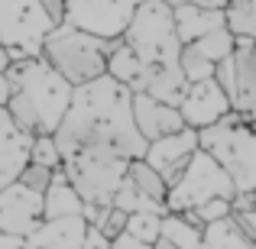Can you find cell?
Returning <instances> with one entry per match:
<instances>
[{
  "label": "cell",
  "mask_w": 256,
  "mask_h": 249,
  "mask_svg": "<svg viewBox=\"0 0 256 249\" xmlns=\"http://www.w3.org/2000/svg\"><path fill=\"white\" fill-rule=\"evenodd\" d=\"M58 152H110L120 159H140L146 152V139L133 123V91L100 75L72 91V104L62 123L52 133Z\"/></svg>",
  "instance_id": "obj_1"
},
{
  "label": "cell",
  "mask_w": 256,
  "mask_h": 249,
  "mask_svg": "<svg viewBox=\"0 0 256 249\" xmlns=\"http://www.w3.org/2000/svg\"><path fill=\"white\" fill-rule=\"evenodd\" d=\"M6 78L13 84V97L6 104V113L13 117V123L30 136H42V133H56V126L62 123L65 110L72 104V87L46 62L42 55L16 58L6 68Z\"/></svg>",
  "instance_id": "obj_2"
},
{
  "label": "cell",
  "mask_w": 256,
  "mask_h": 249,
  "mask_svg": "<svg viewBox=\"0 0 256 249\" xmlns=\"http://www.w3.org/2000/svg\"><path fill=\"white\" fill-rule=\"evenodd\" d=\"M114 39H100L94 32H84L72 23H56L49 36L42 39L39 55L58 71L72 87L88 84L107 71V52Z\"/></svg>",
  "instance_id": "obj_3"
},
{
  "label": "cell",
  "mask_w": 256,
  "mask_h": 249,
  "mask_svg": "<svg viewBox=\"0 0 256 249\" xmlns=\"http://www.w3.org/2000/svg\"><path fill=\"white\" fill-rule=\"evenodd\" d=\"M198 146L214 159L234 181V191L256 188V126L227 113L220 123L198 130Z\"/></svg>",
  "instance_id": "obj_4"
},
{
  "label": "cell",
  "mask_w": 256,
  "mask_h": 249,
  "mask_svg": "<svg viewBox=\"0 0 256 249\" xmlns=\"http://www.w3.org/2000/svg\"><path fill=\"white\" fill-rule=\"evenodd\" d=\"M120 39L136 52L143 65H178L182 42L175 32L172 6L166 0H143Z\"/></svg>",
  "instance_id": "obj_5"
},
{
  "label": "cell",
  "mask_w": 256,
  "mask_h": 249,
  "mask_svg": "<svg viewBox=\"0 0 256 249\" xmlns=\"http://www.w3.org/2000/svg\"><path fill=\"white\" fill-rule=\"evenodd\" d=\"M126 165H130V159L91 149L62 156V175L72 181L78 198L84 204H100V207L114 204V194H117L120 181L126 178Z\"/></svg>",
  "instance_id": "obj_6"
},
{
  "label": "cell",
  "mask_w": 256,
  "mask_h": 249,
  "mask_svg": "<svg viewBox=\"0 0 256 249\" xmlns=\"http://www.w3.org/2000/svg\"><path fill=\"white\" fill-rule=\"evenodd\" d=\"M234 194L237 191H234L230 175L198 146L194 156L188 159L185 172H182L169 185V191H166V211L169 214H185V211H194L198 204H204V201H211V198L234 201Z\"/></svg>",
  "instance_id": "obj_7"
},
{
  "label": "cell",
  "mask_w": 256,
  "mask_h": 249,
  "mask_svg": "<svg viewBox=\"0 0 256 249\" xmlns=\"http://www.w3.org/2000/svg\"><path fill=\"white\" fill-rule=\"evenodd\" d=\"M52 26L56 23L39 0H0V45L10 49L13 62L39 55Z\"/></svg>",
  "instance_id": "obj_8"
},
{
  "label": "cell",
  "mask_w": 256,
  "mask_h": 249,
  "mask_svg": "<svg viewBox=\"0 0 256 249\" xmlns=\"http://www.w3.org/2000/svg\"><path fill=\"white\" fill-rule=\"evenodd\" d=\"M143 0H65L62 23H72L100 39H120Z\"/></svg>",
  "instance_id": "obj_9"
},
{
  "label": "cell",
  "mask_w": 256,
  "mask_h": 249,
  "mask_svg": "<svg viewBox=\"0 0 256 249\" xmlns=\"http://www.w3.org/2000/svg\"><path fill=\"white\" fill-rule=\"evenodd\" d=\"M26 249H107L110 240L91 227L82 214L75 217H58V220H42L30 237H23Z\"/></svg>",
  "instance_id": "obj_10"
},
{
  "label": "cell",
  "mask_w": 256,
  "mask_h": 249,
  "mask_svg": "<svg viewBox=\"0 0 256 249\" xmlns=\"http://www.w3.org/2000/svg\"><path fill=\"white\" fill-rule=\"evenodd\" d=\"M42 224V191H32L23 181H13L0 191V233L6 237H30Z\"/></svg>",
  "instance_id": "obj_11"
},
{
  "label": "cell",
  "mask_w": 256,
  "mask_h": 249,
  "mask_svg": "<svg viewBox=\"0 0 256 249\" xmlns=\"http://www.w3.org/2000/svg\"><path fill=\"white\" fill-rule=\"evenodd\" d=\"M230 97L224 94L214 78H204V81H192L185 87V97L178 100V113L185 120V126L192 130H204V126H214L230 113Z\"/></svg>",
  "instance_id": "obj_12"
},
{
  "label": "cell",
  "mask_w": 256,
  "mask_h": 249,
  "mask_svg": "<svg viewBox=\"0 0 256 249\" xmlns=\"http://www.w3.org/2000/svg\"><path fill=\"white\" fill-rule=\"evenodd\" d=\"M194 149H198V130L185 126V130H178V133H169V136H162V139L146 143L143 159L162 175L166 185H172V181L185 172V165H188V159L194 156Z\"/></svg>",
  "instance_id": "obj_13"
},
{
  "label": "cell",
  "mask_w": 256,
  "mask_h": 249,
  "mask_svg": "<svg viewBox=\"0 0 256 249\" xmlns=\"http://www.w3.org/2000/svg\"><path fill=\"white\" fill-rule=\"evenodd\" d=\"M133 123H136L140 136L146 143L185 130V120H182L178 107L162 104V100L150 97V94H133Z\"/></svg>",
  "instance_id": "obj_14"
},
{
  "label": "cell",
  "mask_w": 256,
  "mask_h": 249,
  "mask_svg": "<svg viewBox=\"0 0 256 249\" xmlns=\"http://www.w3.org/2000/svg\"><path fill=\"white\" fill-rule=\"evenodd\" d=\"M30 146L32 136L13 123L6 107H0V191L23 175L26 162H30Z\"/></svg>",
  "instance_id": "obj_15"
},
{
  "label": "cell",
  "mask_w": 256,
  "mask_h": 249,
  "mask_svg": "<svg viewBox=\"0 0 256 249\" xmlns=\"http://www.w3.org/2000/svg\"><path fill=\"white\" fill-rule=\"evenodd\" d=\"M234 71H237V84H234V113L240 120L256 126V42L253 39H237L234 49Z\"/></svg>",
  "instance_id": "obj_16"
},
{
  "label": "cell",
  "mask_w": 256,
  "mask_h": 249,
  "mask_svg": "<svg viewBox=\"0 0 256 249\" xmlns=\"http://www.w3.org/2000/svg\"><path fill=\"white\" fill-rule=\"evenodd\" d=\"M84 201L78 198V191L72 188V181L62 175V168H58L56 175H52L49 188L42 191V220H58V217H75V214H82Z\"/></svg>",
  "instance_id": "obj_17"
},
{
  "label": "cell",
  "mask_w": 256,
  "mask_h": 249,
  "mask_svg": "<svg viewBox=\"0 0 256 249\" xmlns=\"http://www.w3.org/2000/svg\"><path fill=\"white\" fill-rule=\"evenodd\" d=\"M175 19V32H178V42L188 45L194 39H201L204 32L224 26V10H204V6H175L172 10Z\"/></svg>",
  "instance_id": "obj_18"
},
{
  "label": "cell",
  "mask_w": 256,
  "mask_h": 249,
  "mask_svg": "<svg viewBox=\"0 0 256 249\" xmlns=\"http://www.w3.org/2000/svg\"><path fill=\"white\" fill-rule=\"evenodd\" d=\"M159 237L175 243L178 249H198L201 237H204V227L194 224L188 214H162V227H159Z\"/></svg>",
  "instance_id": "obj_19"
},
{
  "label": "cell",
  "mask_w": 256,
  "mask_h": 249,
  "mask_svg": "<svg viewBox=\"0 0 256 249\" xmlns=\"http://www.w3.org/2000/svg\"><path fill=\"white\" fill-rule=\"evenodd\" d=\"M198 249H256V243L240 233V227L234 224V217H224L218 224L204 227V237H201Z\"/></svg>",
  "instance_id": "obj_20"
},
{
  "label": "cell",
  "mask_w": 256,
  "mask_h": 249,
  "mask_svg": "<svg viewBox=\"0 0 256 249\" xmlns=\"http://www.w3.org/2000/svg\"><path fill=\"white\" fill-rule=\"evenodd\" d=\"M126 178H130V185L136 188V191H143L146 198L166 204V191H169V185H166V178L150 162H146L143 156H140V159H130V165H126Z\"/></svg>",
  "instance_id": "obj_21"
},
{
  "label": "cell",
  "mask_w": 256,
  "mask_h": 249,
  "mask_svg": "<svg viewBox=\"0 0 256 249\" xmlns=\"http://www.w3.org/2000/svg\"><path fill=\"white\" fill-rule=\"evenodd\" d=\"M188 45H192L198 55H204L211 65H218V62H224V58L234 55V49H237V36H234V32L227 29V23H224V26H218V29L204 32L201 39L188 42Z\"/></svg>",
  "instance_id": "obj_22"
},
{
  "label": "cell",
  "mask_w": 256,
  "mask_h": 249,
  "mask_svg": "<svg viewBox=\"0 0 256 249\" xmlns=\"http://www.w3.org/2000/svg\"><path fill=\"white\" fill-rule=\"evenodd\" d=\"M224 23L237 39L256 42V0H230L224 6Z\"/></svg>",
  "instance_id": "obj_23"
},
{
  "label": "cell",
  "mask_w": 256,
  "mask_h": 249,
  "mask_svg": "<svg viewBox=\"0 0 256 249\" xmlns=\"http://www.w3.org/2000/svg\"><path fill=\"white\" fill-rule=\"evenodd\" d=\"M114 207L124 214H140V211H152V214H166V204H159V201L146 198L143 191H136V188L130 185V178L120 181L117 194H114Z\"/></svg>",
  "instance_id": "obj_24"
},
{
  "label": "cell",
  "mask_w": 256,
  "mask_h": 249,
  "mask_svg": "<svg viewBox=\"0 0 256 249\" xmlns=\"http://www.w3.org/2000/svg\"><path fill=\"white\" fill-rule=\"evenodd\" d=\"M159 227H162V214L140 211V214H126V230L124 233L143 240V243H156L159 240Z\"/></svg>",
  "instance_id": "obj_25"
},
{
  "label": "cell",
  "mask_w": 256,
  "mask_h": 249,
  "mask_svg": "<svg viewBox=\"0 0 256 249\" xmlns=\"http://www.w3.org/2000/svg\"><path fill=\"white\" fill-rule=\"evenodd\" d=\"M178 68L185 75V81H204V78H214V65L208 62L204 55L192 49V45H182V55H178Z\"/></svg>",
  "instance_id": "obj_26"
},
{
  "label": "cell",
  "mask_w": 256,
  "mask_h": 249,
  "mask_svg": "<svg viewBox=\"0 0 256 249\" xmlns=\"http://www.w3.org/2000/svg\"><path fill=\"white\" fill-rule=\"evenodd\" d=\"M30 162L46 165V168H52V172H58V168H62V152H58V146H56V139H52V133L32 136V146H30Z\"/></svg>",
  "instance_id": "obj_27"
},
{
  "label": "cell",
  "mask_w": 256,
  "mask_h": 249,
  "mask_svg": "<svg viewBox=\"0 0 256 249\" xmlns=\"http://www.w3.org/2000/svg\"><path fill=\"white\" fill-rule=\"evenodd\" d=\"M185 214L194 220V224L208 227V224H218V220L230 217V201L227 198H211V201H204V204H198L194 211H185Z\"/></svg>",
  "instance_id": "obj_28"
},
{
  "label": "cell",
  "mask_w": 256,
  "mask_h": 249,
  "mask_svg": "<svg viewBox=\"0 0 256 249\" xmlns=\"http://www.w3.org/2000/svg\"><path fill=\"white\" fill-rule=\"evenodd\" d=\"M52 168H46V165H36V162H26V168H23V175H20V181L23 185H30L32 191H46L49 188V181H52Z\"/></svg>",
  "instance_id": "obj_29"
},
{
  "label": "cell",
  "mask_w": 256,
  "mask_h": 249,
  "mask_svg": "<svg viewBox=\"0 0 256 249\" xmlns=\"http://www.w3.org/2000/svg\"><path fill=\"white\" fill-rule=\"evenodd\" d=\"M126 230V214L124 211H117V207H107V214H104V224H100V233H104L107 240H114V237H120V233Z\"/></svg>",
  "instance_id": "obj_30"
},
{
  "label": "cell",
  "mask_w": 256,
  "mask_h": 249,
  "mask_svg": "<svg viewBox=\"0 0 256 249\" xmlns=\"http://www.w3.org/2000/svg\"><path fill=\"white\" fill-rule=\"evenodd\" d=\"M234 224L240 227V233H244L250 243H256V211H240V214H230Z\"/></svg>",
  "instance_id": "obj_31"
},
{
  "label": "cell",
  "mask_w": 256,
  "mask_h": 249,
  "mask_svg": "<svg viewBox=\"0 0 256 249\" xmlns=\"http://www.w3.org/2000/svg\"><path fill=\"white\" fill-rule=\"evenodd\" d=\"M107 249H152V243H143V240L130 237V233H120V237L110 240V246Z\"/></svg>",
  "instance_id": "obj_32"
},
{
  "label": "cell",
  "mask_w": 256,
  "mask_h": 249,
  "mask_svg": "<svg viewBox=\"0 0 256 249\" xmlns=\"http://www.w3.org/2000/svg\"><path fill=\"white\" fill-rule=\"evenodd\" d=\"M166 3L172 6H204V10H224L227 3H230V0H166Z\"/></svg>",
  "instance_id": "obj_33"
},
{
  "label": "cell",
  "mask_w": 256,
  "mask_h": 249,
  "mask_svg": "<svg viewBox=\"0 0 256 249\" xmlns=\"http://www.w3.org/2000/svg\"><path fill=\"white\" fill-rule=\"evenodd\" d=\"M42 10L52 16V23H62V13H65V0H39Z\"/></svg>",
  "instance_id": "obj_34"
},
{
  "label": "cell",
  "mask_w": 256,
  "mask_h": 249,
  "mask_svg": "<svg viewBox=\"0 0 256 249\" xmlns=\"http://www.w3.org/2000/svg\"><path fill=\"white\" fill-rule=\"evenodd\" d=\"M10 97H13V84H10V78H6V75H0V107L10 104Z\"/></svg>",
  "instance_id": "obj_35"
},
{
  "label": "cell",
  "mask_w": 256,
  "mask_h": 249,
  "mask_svg": "<svg viewBox=\"0 0 256 249\" xmlns=\"http://www.w3.org/2000/svg\"><path fill=\"white\" fill-rule=\"evenodd\" d=\"M0 249H26V246H23V240H16V237H6V233H0Z\"/></svg>",
  "instance_id": "obj_36"
},
{
  "label": "cell",
  "mask_w": 256,
  "mask_h": 249,
  "mask_svg": "<svg viewBox=\"0 0 256 249\" xmlns=\"http://www.w3.org/2000/svg\"><path fill=\"white\" fill-rule=\"evenodd\" d=\"M13 65V55H10V49L6 45H0V75H6V68Z\"/></svg>",
  "instance_id": "obj_37"
},
{
  "label": "cell",
  "mask_w": 256,
  "mask_h": 249,
  "mask_svg": "<svg viewBox=\"0 0 256 249\" xmlns=\"http://www.w3.org/2000/svg\"><path fill=\"white\" fill-rule=\"evenodd\" d=\"M152 249H178V246H175V243H169V240H162V237H159L156 243H152Z\"/></svg>",
  "instance_id": "obj_38"
}]
</instances>
